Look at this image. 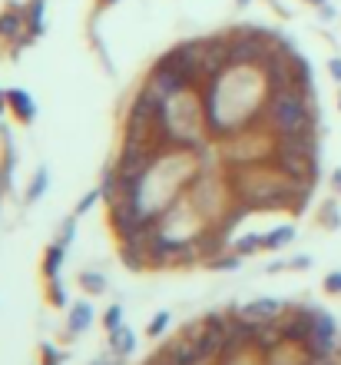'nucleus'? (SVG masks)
<instances>
[{
    "mask_svg": "<svg viewBox=\"0 0 341 365\" xmlns=\"http://www.w3.org/2000/svg\"><path fill=\"white\" fill-rule=\"evenodd\" d=\"M292 240H295V226H278V230L266 232V250L278 252V250H285Z\"/></svg>",
    "mask_w": 341,
    "mask_h": 365,
    "instance_id": "obj_12",
    "label": "nucleus"
},
{
    "mask_svg": "<svg viewBox=\"0 0 341 365\" xmlns=\"http://www.w3.org/2000/svg\"><path fill=\"white\" fill-rule=\"evenodd\" d=\"M40 352H43V362H47V365H60V362H63V352H57V346H50V342H43V346H40Z\"/></svg>",
    "mask_w": 341,
    "mask_h": 365,
    "instance_id": "obj_20",
    "label": "nucleus"
},
{
    "mask_svg": "<svg viewBox=\"0 0 341 365\" xmlns=\"http://www.w3.org/2000/svg\"><path fill=\"white\" fill-rule=\"evenodd\" d=\"M100 4H103V7H113V4H120V0H100Z\"/></svg>",
    "mask_w": 341,
    "mask_h": 365,
    "instance_id": "obj_27",
    "label": "nucleus"
},
{
    "mask_svg": "<svg viewBox=\"0 0 341 365\" xmlns=\"http://www.w3.org/2000/svg\"><path fill=\"white\" fill-rule=\"evenodd\" d=\"M305 4H312V7H322V4H328V0H305Z\"/></svg>",
    "mask_w": 341,
    "mask_h": 365,
    "instance_id": "obj_26",
    "label": "nucleus"
},
{
    "mask_svg": "<svg viewBox=\"0 0 341 365\" xmlns=\"http://www.w3.org/2000/svg\"><path fill=\"white\" fill-rule=\"evenodd\" d=\"M166 329H169V312H156V316H152V322H149V336L159 339Z\"/></svg>",
    "mask_w": 341,
    "mask_h": 365,
    "instance_id": "obj_19",
    "label": "nucleus"
},
{
    "mask_svg": "<svg viewBox=\"0 0 341 365\" xmlns=\"http://www.w3.org/2000/svg\"><path fill=\"white\" fill-rule=\"evenodd\" d=\"M7 106L20 123H33V120H37V103H33V96H30L27 90L10 87L7 90Z\"/></svg>",
    "mask_w": 341,
    "mask_h": 365,
    "instance_id": "obj_5",
    "label": "nucleus"
},
{
    "mask_svg": "<svg viewBox=\"0 0 341 365\" xmlns=\"http://www.w3.org/2000/svg\"><path fill=\"white\" fill-rule=\"evenodd\" d=\"M110 349H113V356L130 359L133 356V349H136V332L130 326L113 329V332H110Z\"/></svg>",
    "mask_w": 341,
    "mask_h": 365,
    "instance_id": "obj_8",
    "label": "nucleus"
},
{
    "mask_svg": "<svg viewBox=\"0 0 341 365\" xmlns=\"http://www.w3.org/2000/svg\"><path fill=\"white\" fill-rule=\"evenodd\" d=\"M27 34V17H23V7L10 4L0 14V40H17Z\"/></svg>",
    "mask_w": 341,
    "mask_h": 365,
    "instance_id": "obj_6",
    "label": "nucleus"
},
{
    "mask_svg": "<svg viewBox=\"0 0 341 365\" xmlns=\"http://www.w3.org/2000/svg\"><path fill=\"white\" fill-rule=\"evenodd\" d=\"M318 10H322V17H325V20H332V17H335V7H332V4H322Z\"/></svg>",
    "mask_w": 341,
    "mask_h": 365,
    "instance_id": "obj_23",
    "label": "nucleus"
},
{
    "mask_svg": "<svg viewBox=\"0 0 341 365\" xmlns=\"http://www.w3.org/2000/svg\"><path fill=\"white\" fill-rule=\"evenodd\" d=\"M338 106H341V100H338Z\"/></svg>",
    "mask_w": 341,
    "mask_h": 365,
    "instance_id": "obj_29",
    "label": "nucleus"
},
{
    "mask_svg": "<svg viewBox=\"0 0 341 365\" xmlns=\"http://www.w3.org/2000/svg\"><path fill=\"white\" fill-rule=\"evenodd\" d=\"M315 316L318 309L312 306H298V309H288L282 319H278V329H282V339L285 342H295V346H305L315 332Z\"/></svg>",
    "mask_w": 341,
    "mask_h": 365,
    "instance_id": "obj_2",
    "label": "nucleus"
},
{
    "mask_svg": "<svg viewBox=\"0 0 341 365\" xmlns=\"http://www.w3.org/2000/svg\"><path fill=\"white\" fill-rule=\"evenodd\" d=\"M332 182H335V190L341 192V170H335V176H332Z\"/></svg>",
    "mask_w": 341,
    "mask_h": 365,
    "instance_id": "obj_24",
    "label": "nucleus"
},
{
    "mask_svg": "<svg viewBox=\"0 0 341 365\" xmlns=\"http://www.w3.org/2000/svg\"><path fill=\"white\" fill-rule=\"evenodd\" d=\"M50 302H53V306H57V309L70 306L67 289H63V282H60V276H57V279H50Z\"/></svg>",
    "mask_w": 341,
    "mask_h": 365,
    "instance_id": "obj_15",
    "label": "nucleus"
},
{
    "mask_svg": "<svg viewBox=\"0 0 341 365\" xmlns=\"http://www.w3.org/2000/svg\"><path fill=\"white\" fill-rule=\"evenodd\" d=\"M100 196H103V190H100V186H96V190H90V192H86V196H83V200H80V202H76V216H83V212H90V210H93V202L96 200H100Z\"/></svg>",
    "mask_w": 341,
    "mask_h": 365,
    "instance_id": "obj_18",
    "label": "nucleus"
},
{
    "mask_svg": "<svg viewBox=\"0 0 341 365\" xmlns=\"http://www.w3.org/2000/svg\"><path fill=\"white\" fill-rule=\"evenodd\" d=\"M23 17H27V30L33 37H40L47 30V0H30L23 7Z\"/></svg>",
    "mask_w": 341,
    "mask_h": 365,
    "instance_id": "obj_9",
    "label": "nucleus"
},
{
    "mask_svg": "<svg viewBox=\"0 0 341 365\" xmlns=\"http://www.w3.org/2000/svg\"><path fill=\"white\" fill-rule=\"evenodd\" d=\"M256 250H266V236H258V232H248V236H242V240L232 242V252H238L242 259L252 256Z\"/></svg>",
    "mask_w": 341,
    "mask_h": 365,
    "instance_id": "obj_13",
    "label": "nucleus"
},
{
    "mask_svg": "<svg viewBox=\"0 0 341 365\" xmlns=\"http://www.w3.org/2000/svg\"><path fill=\"white\" fill-rule=\"evenodd\" d=\"M67 250L70 246H63V242H53L47 250V256H43V276L47 279H57L60 269H63V262H67Z\"/></svg>",
    "mask_w": 341,
    "mask_h": 365,
    "instance_id": "obj_10",
    "label": "nucleus"
},
{
    "mask_svg": "<svg viewBox=\"0 0 341 365\" xmlns=\"http://www.w3.org/2000/svg\"><path fill=\"white\" fill-rule=\"evenodd\" d=\"M328 73H332V77H335V80H338V83H341V57H335L332 63H328Z\"/></svg>",
    "mask_w": 341,
    "mask_h": 365,
    "instance_id": "obj_22",
    "label": "nucleus"
},
{
    "mask_svg": "<svg viewBox=\"0 0 341 365\" xmlns=\"http://www.w3.org/2000/svg\"><path fill=\"white\" fill-rule=\"evenodd\" d=\"M4 106H7V90H0V116H4Z\"/></svg>",
    "mask_w": 341,
    "mask_h": 365,
    "instance_id": "obj_25",
    "label": "nucleus"
},
{
    "mask_svg": "<svg viewBox=\"0 0 341 365\" xmlns=\"http://www.w3.org/2000/svg\"><path fill=\"white\" fill-rule=\"evenodd\" d=\"M103 326H106V332H113V329L123 326V306H110V309H106Z\"/></svg>",
    "mask_w": 341,
    "mask_h": 365,
    "instance_id": "obj_16",
    "label": "nucleus"
},
{
    "mask_svg": "<svg viewBox=\"0 0 341 365\" xmlns=\"http://www.w3.org/2000/svg\"><path fill=\"white\" fill-rule=\"evenodd\" d=\"M80 286H83V292H90V296H103L106 279L100 276V272H83V276H80Z\"/></svg>",
    "mask_w": 341,
    "mask_h": 365,
    "instance_id": "obj_14",
    "label": "nucleus"
},
{
    "mask_svg": "<svg viewBox=\"0 0 341 365\" xmlns=\"http://www.w3.org/2000/svg\"><path fill=\"white\" fill-rule=\"evenodd\" d=\"M246 319H252V322H275V319H282L285 312H288V306L285 302H278V299H256V302H248L246 309H238Z\"/></svg>",
    "mask_w": 341,
    "mask_h": 365,
    "instance_id": "obj_4",
    "label": "nucleus"
},
{
    "mask_svg": "<svg viewBox=\"0 0 341 365\" xmlns=\"http://www.w3.org/2000/svg\"><path fill=\"white\" fill-rule=\"evenodd\" d=\"M96 319V312H93V306L90 302H76V306H70V316H67V332H70V339H80L90 329V322Z\"/></svg>",
    "mask_w": 341,
    "mask_h": 365,
    "instance_id": "obj_7",
    "label": "nucleus"
},
{
    "mask_svg": "<svg viewBox=\"0 0 341 365\" xmlns=\"http://www.w3.org/2000/svg\"><path fill=\"white\" fill-rule=\"evenodd\" d=\"M236 4H238V7H246V4H252V0H236Z\"/></svg>",
    "mask_w": 341,
    "mask_h": 365,
    "instance_id": "obj_28",
    "label": "nucleus"
},
{
    "mask_svg": "<svg viewBox=\"0 0 341 365\" xmlns=\"http://www.w3.org/2000/svg\"><path fill=\"white\" fill-rule=\"evenodd\" d=\"M149 83L159 90L166 100H172V96H179V93H186V90H192L189 77H182L179 70H169V67H162V63H156V67H152Z\"/></svg>",
    "mask_w": 341,
    "mask_h": 365,
    "instance_id": "obj_3",
    "label": "nucleus"
},
{
    "mask_svg": "<svg viewBox=\"0 0 341 365\" xmlns=\"http://www.w3.org/2000/svg\"><path fill=\"white\" fill-rule=\"evenodd\" d=\"M315 103L312 96L302 90H278L266 96V110H262V130L272 136L285 133H302L315 130Z\"/></svg>",
    "mask_w": 341,
    "mask_h": 365,
    "instance_id": "obj_1",
    "label": "nucleus"
},
{
    "mask_svg": "<svg viewBox=\"0 0 341 365\" xmlns=\"http://www.w3.org/2000/svg\"><path fill=\"white\" fill-rule=\"evenodd\" d=\"M73 236H76V212L70 216V220H63V226H60V232H57V242L70 246V242H73Z\"/></svg>",
    "mask_w": 341,
    "mask_h": 365,
    "instance_id": "obj_17",
    "label": "nucleus"
},
{
    "mask_svg": "<svg viewBox=\"0 0 341 365\" xmlns=\"http://www.w3.org/2000/svg\"><path fill=\"white\" fill-rule=\"evenodd\" d=\"M47 190H50V170H47V166H40L37 173H33V180H30V186H27V202L43 200V196H47Z\"/></svg>",
    "mask_w": 341,
    "mask_h": 365,
    "instance_id": "obj_11",
    "label": "nucleus"
},
{
    "mask_svg": "<svg viewBox=\"0 0 341 365\" xmlns=\"http://www.w3.org/2000/svg\"><path fill=\"white\" fill-rule=\"evenodd\" d=\"M325 292L341 296V272H328V276H325Z\"/></svg>",
    "mask_w": 341,
    "mask_h": 365,
    "instance_id": "obj_21",
    "label": "nucleus"
}]
</instances>
